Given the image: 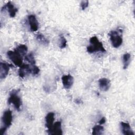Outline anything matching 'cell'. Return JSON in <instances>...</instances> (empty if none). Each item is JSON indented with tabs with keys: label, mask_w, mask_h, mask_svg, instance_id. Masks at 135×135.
<instances>
[{
	"label": "cell",
	"mask_w": 135,
	"mask_h": 135,
	"mask_svg": "<svg viewBox=\"0 0 135 135\" xmlns=\"http://www.w3.org/2000/svg\"><path fill=\"white\" fill-rule=\"evenodd\" d=\"M90 45L86 47L87 52L89 53H93L97 52L104 53L106 50L104 48L103 44L101 42L97 36H92L90 39Z\"/></svg>",
	"instance_id": "1"
},
{
	"label": "cell",
	"mask_w": 135,
	"mask_h": 135,
	"mask_svg": "<svg viewBox=\"0 0 135 135\" xmlns=\"http://www.w3.org/2000/svg\"><path fill=\"white\" fill-rule=\"evenodd\" d=\"M110 39L111 42V44L113 47H119L123 42V39L122 36V31H111L109 34Z\"/></svg>",
	"instance_id": "2"
},
{
	"label": "cell",
	"mask_w": 135,
	"mask_h": 135,
	"mask_svg": "<svg viewBox=\"0 0 135 135\" xmlns=\"http://www.w3.org/2000/svg\"><path fill=\"white\" fill-rule=\"evenodd\" d=\"M8 103L9 104H13L16 110L20 111L21 110L22 103L21 99L18 95V91L13 90L10 92L9 97L8 99Z\"/></svg>",
	"instance_id": "3"
},
{
	"label": "cell",
	"mask_w": 135,
	"mask_h": 135,
	"mask_svg": "<svg viewBox=\"0 0 135 135\" xmlns=\"http://www.w3.org/2000/svg\"><path fill=\"white\" fill-rule=\"evenodd\" d=\"M7 56L15 65L21 66L23 64V56L15 50L8 51L7 52Z\"/></svg>",
	"instance_id": "4"
},
{
	"label": "cell",
	"mask_w": 135,
	"mask_h": 135,
	"mask_svg": "<svg viewBox=\"0 0 135 135\" xmlns=\"http://www.w3.org/2000/svg\"><path fill=\"white\" fill-rule=\"evenodd\" d=\"M13 120L12 111L10 110H6L2 117V121L3 124V127L7 129L11 125Z\"/></svg>",
	"instance_id": "5"
},
{
	"label": "cell",
	"mask_w": 135,
	"mask_h": 135,
	"mask_svg": "<svg viewBox=\"0 0 135 135\" xmlns=\"http://www.w3.org/2000/svg\"><path fill=\"white\" fill-rule=\"evenodd\" d=\"M6 10L11 17H14L16 15V14L18 11L17 8L14 5V4L11 2H7L1 9V11Z\"/></svg>",
	"instance_id": "6"
},
{
	"label": "cell",
	"mask_w": 135,
	"mask_h": 135,
	"mask_svg": "<svg viewBox=\"0 0 135 135\" xmlns=\"http://www.w3.org/2000/svg\"><path fill=\"white\" fill-rule=\"evenodd\" d=\"M13 66L11 64L5 62H1L0 63V78L1 79H5L8 75L11 67Z\"/></svg>",
	"instance_id": "7"
},
{
	"label": "cell",
	"mask_w": 135,
	"mask_h": 135,
	"mask_svg": "<svg viewBox=\"0 0 135 135\" xmlns=\"http://www.w3.org/2000/svg\"><path fill=\"white\" fill-rule=\"evenodd\" d=\"M62 82L64 88L66 89H70L73 85L74 79L70 74L64 75L62 76Z\"/></svg>",
	"instance_id": "8"
},
{
	"label": "cell",
	"mask_w": 135,
	"mask_h": 135,
	"mask_svg": "<svg viewBox=\"0 0 135 135\" xmlns=\"http://www.w3.org/2000/svg\"><path fill=\"white\" fill-rule=\"evenodd\" d=\"M27 20L31 31L32 32L36 31L38 28V22L35 15L33 14L28 15Z\"/></svg>",
	"instance_id": "9"
},
{
	"label": "cell",
	"mask_w": 135,
	"mask_h": 135,
	"mask_svg": "<svg viewBox=\"0 0 135 135\" xmlns=\"http://www.w3.org/2000/svg\"><path fill=\"white\" fill-rule=\"evenodd\" d=\"M54 115H55V114L53 112H49L45 117V126L47 128L48 133L50 132L54 124Z\"/></svg>",
	"instance_id": "10"
},
{
	"label": "cell",
	"mask_w": 135,
	"mask_h": 135,
	"mask_svg": "<svg viewBox=\"0 0 135 135\" xmlns=\"http://www.w3.org/2000/svg\"><path fill=\"white\" fill-rule=\"evenodd\" d=\"M18 75L21 78H24L28 74H31V66L27 64H23L20 66Z\"/></svg>",
	"instance_id": "11"
},
{
	"label": "cell",
	"mask_w": 135,
	"mask_h": 135,
	"mask_svg": "<svg viewBox=\"0 0 135 135\" xmlns=\"http://www.w3.org/2000/svg\"><path fill=\"white\" fill-rule=\"evenodd\" d=\"M99 88L103 91H107L111 85L110 81L107 78H101L99 80Z\"/></svg>",
	"instance_id": "12"
},
{
	"label": "cell",
	"mask_w": 135,
	"mask_h": 135,
	"mask_svg": "<svg viewBox=\"0 0 135 135\" xmlns=\"http://www.w3.org/2000/svg\"><path fill=\"white\" fill-rule=\"evenodd\" d=\"M62 130L61 127V122L56 121L54 123L50 132L49 133L50 134H62Z\"/></svg>",
	"instance_id": "13"
},
{
	"label": "cell",
	"mask_w": 135,
	"mask_h": 135,
	"mask_svg": "<svg viewBox=\"0 0 135 135\" xmlns=\"http://www.w3.org/2000/svg\"><path fill=\"white\" fill-rule=\"evenodd\" d=\"M120 127L122 133L124 135H134V133L131 129V127L129 123L121 122L120 123Z\"/></svg>",
	"instance_id": "14"
},
{
	"label": "cell",
	"mask_w": 135,
	"mask_h": 135,
	"mask_svg": "<svg viewBox=\"0 0 135 135\" xmlns=\"http://www.w3.org/2000/svg\"><path fill=\"white\" fill-rule=\"evenodd\" d=\"M36 40L42 45L44 46H47L49 43V41L48 39L44 36V35H43L41 33H38L36 36Z\"/></svg>",
	"instance_id": "15"
},
{
	"label": "cell",
	"mask_w": 135,
	"mask_h": 135,
	"mask_svg": "<svg viewBox=\"0 0 135 135\" xmlns=\"http://www.w3.org/2000/svg\"><path fill=\"white\" fill-rule=\"evenodd\" d=\"M123 68V69H126L130 64L131 61V55L129 53H124L122 57Z\"/></svg>",
	"instance_id": "16"
},
{
	"label": "cell",
	"mask_w": 135,
	"mask_h": 135,
	"mask_svg": "<svg viewBox=\"0 0 135 135\" xmlns=\"http://www.w3.org/2000/svg\"><path fill=\"white\" fill-rule=\"evenodd\" d=\"M14 50L16 51L17 52H18L23 57L24 56L26 55L28 49L26 45L24 44H20L18 45Z\"/></svg>",
	"instance_id": "17"
},
{
	"label": "cell",
	"mask_w": 135,
	"mask_h": 135,
	"mask_svg": "<svg viewBox=\"0 0 135 135\" xmlns=\"http://www.w3.org/2000/svg\"><path fill=\"white\" fill-rule=\"evenodd\" d=\"M104 131L103 127L100 125H95L92 128V134L93 135H101L103 134Z\"/></svg>",
	"instance_id": "18"
},
{
	"label": "cell",
	"mask_w": 135,
	"mask_h": 135,
	"mask_svg": "<svg viewBox=\"0 0 135 135\" xmlns=\"http://www.w3.org/2000/svg\"><path fill=\"white\" fill-rule=\"evenodd\" d=\"M25 59L26 61H27L29 63H30L31 65H35L36 62L34 59V56L32 53H30L26 55L25 57Z\"/></svg>",
	"instance_id": "19"
},
{
	"label": "cell",
	"mask_w": 135,
	"mask_h": 135,
	"mask_svg": "<svg viewBox=\"0 0 135 135\" xmlns=\"http://www.w3.org/2000/svg\"><path fill=\"white\" fill-rule=\"evenodd\" d=\"M40 72L39 68L36 65H33L31 66V74L33 75H36Z\"/></svg>",
	"instance_id": "20"
},
{
	"label": "cell",
	"mask_w": 135,
	"mask_h": 135,
	"mask_svg": "<svg viewBox=\"0 0 135 135\" xmlns=\"http://www.w3.org/2000/svg\"><path fill=\"white\" fill-rule=\"evenodd\" d=\"M60 45L59 47L61 49H64L66 47V43H67V41L65 39V38L63 36H61L60 38Z\"/></svg>",
	"instance_id": "21"
},
{
	"label": "cell",
	"mask_w": 135,
	"mask_h": 135,
	"mask_svg": "<svg viewBox=\"0 0 135 135\" xmlns=\"http://www.w3.org/2000/svg\"><path fill=\"white\" fill-rule=\"evenodd\" d=\"M81 7L82 10H84L86 8L88 7L89 1H82L81 2Z\"/></svg>",
	"instance_id": "22"
},
{
	"label": "cell",
	"mask_w": 135,
	"mask_h": 135,
	"mask_svg": "<svg viewBox=\"0 0 135 135\" xmlns=\"http://www.w3.org/2000/svg\"><path fill=\"white\" fill-rule=\"evenodd\" d=\"M105 121H106L105 118V117H103V118H102L100 119V120L99 121V123L100 124H104V123L105 122Z\"/></svg>",
	"instance_id": "23"
},
{
	"label": "cell",
	"mask_w": 135,
	"mask_h": 135,
	"mask_svg": "<svg viewBox=\"0 0 135 135\" xmlns=\"http://www.w3.org/2000/svg\"><path fill=\"white\" fill-rule=\"evenodd\" d=\"M75 102L76 104H81V103H82V101H81V100L80 99H76V100H75Z\"/></svg>",
	"instance_id": "24"
}]
</instances>
